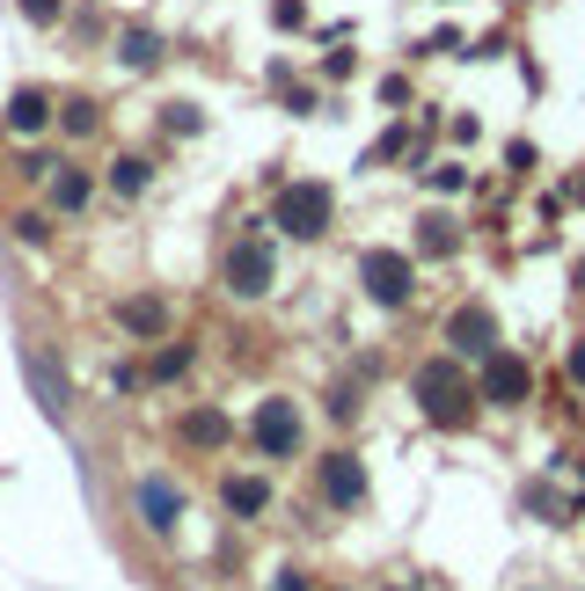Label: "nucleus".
I'll return each mask as SVG.
<instances>
[{"mask_svg":"<svg viewBox=\"0 0 585 591\" xmlns=\"http://www.w3.org/2000/svg\"><path fill=\"white\" fill-rule=\"evenodd\" d=\"M564 380H571V387H578V395H585V336H578V344L564 350Z\"/></svg>","mask_w":585,"mask_h":591,"instance_id":"nucleus-30","label":"nucleus"},{"mask_svg":"<svg viewBox=\"0 0 585 591\" xmlns=\"http://www.w3.org/2000/svg\"><path fill=\"white\" fill-rule=\"evenodd\" d=\"M220 285H228V299H271L279 293V248L264 242V234H234L228 248H220Z\"/></svg>","mask_w":585,"mask_h":591,"instance_id":"nucleus-3","label":"nucleus"},{"mask_svg":"<svg viewBox=\"0 0 585 591\" xmlns=\"http://www.w3.org/2000/svg\"><path fill=\"white\" fill-rule=\"evenodd\" d=\"M30 387H37V401H44V417L67 424V380H59L52 350H30Z\"/></svg>","mask_w":585,"mask_h":591,"instance_id":"nucleus-14","label":"nucleus"},{"mask_svg":"<svg viewBox=\"0 0 585 591\" xmlns=\"http://www.w3.org/2000/svg\"><path fill=\"white\" fill-rule=\"evenodd\" d=\"M271 591H315V584H307V570H279V584H271Z\"/></svg>","mask_w":585,"mask_h":591,"instance_id":"nucleus-34","label":"nucleus"},{"mask_svg":"<svg viewBox=\"0 0 585 591\" xmlns=\"http://www.w3.org/2000/svg\"><path fill=\"white\" fill-rule=\"evenodd\" d=\"M16 169H22V175H30V183H44V175H52V169H59V161H52V154H22V161H16Z\"/></svg>","mask_w":585,"mask_h":591,"instance_id":"nucleus-32","label":"nucleus"},{"mask_svg":"<svg viewBox=\"0 0 585 591\" xmlns=\"http://www.w3.org/2000/svg\"><path fill=\"white\" fill-rule=\"evenodd\" d=\"M22 22H37V30H59V16H67V0H16Z\"/></svg>","mask_w":585,"mask_h":591,"instance_id":"nucleus-24","label":"nucleus"},{"mask_svg":"<svg viewBox=\"0 0 585 591\" xmlns=\"http://www.w3.org/2000/svg\"><path fill=\"white\" fill-rule=\"evenodd\" d=\"M403 146H410V124H389V132H381V140L366 146V169H389V161L403 154Z\"/></svg>","mask_w":585,"mask_h":591,"instance_id":"nucleus-23","label":"nucleus"},{"mask_svg":"<svg viewBox=\"0 0 585 591\" xmlns=\"http://www.w3.org/2000/svg\"><path fill=\"white\" fill-rule=\"evenodd\" d=\"M417 175H425V191H432V197L468 191V169H462V161H432V169H417Z\"/></svg>","mask_w":585,"mask_h":591,"instance_id":"nucleus-21","label":"nucleus"},{"mask_svg":"<svg viewBox=\"0 0 585 591\" xmlns=\"http://www.w3.org/2000/svg\"><path fill=\"white\" fill-rule=\"evenodd\" d=\"M520 505H527L534 519H556V511H564V505H556V489H549V482H527V497H520Z\"/></svg>","mask_w":585,"mask_h":591,"instance_id":"nucleus-27","label":"nucleus"},{"mask_svg":"<svg viewBox=\"0 0 585 591\" xmlns=\"http://www.w3.org/2000/svg\"><path fill=\"white\" fill-rule=\"evenodd\" d=\"M337 220V191L315 183V175H285L279 191H271V226H279L285 242H322Z\"/></svg>","mask_w":585,"mask_h":591,"instance_id":"nucleus-2","label":"nucleus"},{"mask_svg":"<svg viewBox=\"0 0 585 591\" xmlns=\"http://www.w3.org/2000/svg\"><path fill=\"white\" fill-rule=\"evenodd\" d=\"M410 401H417L425 424H440V431H476V417H483V395L462 380V358H446V350L410 373Z\"/></svg>","mask_w":585,"mask_h":591,"instance_id":"nucleus-1","label":"nucleus"},{"mask_svg":"<svg viewBox=\"0 0 585 591\" xmlns=\"http://www.w3.org/2000/svg\"><path fill=\"white\" fill-rule=\"evenodd\" d=\"M381 103H395V110L410 103V81H403V73H381Z\"/></svg>","mask_w":585,"mask_h":591,"instance_id":"nucleus-31","label":"nucleus"},{"mask_svg":"<svg viewBox=\"0 0 585 591\" xmlns=\"http://www.w3.org/2000/svg\"><path fill=\"white\" fill-rule=\"evenodd\" d=\"M476 395L491 401V409H520V401H534V366L520 350L497 344L491 358H483V373H476Z\"/></svg>","mask_w":585,"mask_h":591,"instance_id":"nucleus-7","label":"nucleus"},{"mask_svg":"<svg viewBox=\"0 0 585 591\" xmlns=\"http://www.w3.org/2000/svg\"><path fill=\"white\" fill-rule=\"evenodd\" d=\"M271 30H307V0H271Z\"/></svg>","mask_w":585,"mask_h":591,"instance_id":"nucleus-25","label":"nucleus"},{"mask_svg":"<svg viewBox=\"0 0 585 591\" xmlns=\"http://www.w3.org/2000/svg\"><path fill=\"white\" fill-rule=\"evenodd\" d=\"M16 242H30V248H44V242H52V226H44V212H22V220H16Z\"/></svg>","mask_w":585,"mask_h":591,"instance_id":"nucleus-28","label":"nucleus"},{"mask_svg":"<svg viewBox=\"0 0 585 591\" xmlns=\"http://www.w3.org/2000/svg\"><path fill=\"white\" fill-rule=\"evenodd\" d=\"M44 183H52V212H81L95 197V175L89 169H52Z\"/></svg>","mask_w":585,"mask_h":591,"instance_id":"nucleus-17","label":"nucleus"},{"mask_svg":"<svg viewBox=\"0 0 585 591\" xmlns=\"http://www.w3.org/2000/svg\"><path fill=\"white\" fill-rule=\"evenodd\" d=\"M395 591H417V584H395Z\"/></svg>","mask_w":585,"mask_h":591,"instance_id":"nucleus-36","label":"nucleus"},{"mask_svg":"<svg viewBox=\"0 0 585 591\" xmlns=\"http://www.w3.org/2000/svg\"><path fill=\"white\" fill-rule=\"evenodd\" d=\"M132 511H140L147 533H176V519H183V489L169 482V475H140V482H132Z\"/></svg>","mask_w":585,"mask_h":591,"instance_id":"nucleus-9","label":"nucleus"},{"mask_svg":"<svg viewBox=\"0 0 585 591\" xmlns=\"http://www.w3.org/2000/svg\"><path fill=\"white\" fill-rule=\"evenodd\" d=\"M440 344H446V358H468V366H483L505 336H497V314L483 307V299H462V307L440 322Z\"/></svg>","mask_w":585,"mask_h":591,"instance_id":"nucleus-6","label":"nucleus"},{"mask_svg":"<svg viewBox=\"0 0 585 591\" xmlns=\"http://www.w3.org/2000/svg\"><path fill=\"white\" fill-rule=\"evenodd\" d=\"M0 124H8L16 140L44 132V124H52V95H44V88H16V95H8V110H0Z\"/></svg>","mask_w":585,"mask_h":591,"instance_id":"nucleus-12","label":"nucleus"},{"mask_svg":"<svg viewBox=\"0 0 585 591\" xmlns=\"http://www.w3.org/2000/svg\"><path fill=\"white\" fill-rule=\"evenodd\" d=\"M147 183H154V161H147V154H118V161H110V191H118V197H147Z\"/></svg>","mask_w":585,"mask_h":591,"instance_id":"nucleus-18","label":"nucleus"},{"mask_svg":"<svg viewBox=\"0 0 585 591\" xmlns=\"http://www.w3.org/2000/svg\"><path fill=\"white\" fill-rule=\"evenodd\" d=\"M161 59H169V37H161V30H147V22L118 30V67L124 73H154Z\"/></svg>","mask_w":585,"mask_h":591,"instance_id":"nucleus-11","label":"nucleus"},{"mask_svg":"<svg viewBox=\"0 0 585 591\" xmlns=\"http://www.w3.org/2000/svg\"><path fill=\"white\" fill-rule=\"evenodd\" d=\"M220 505H228L234 519H264L271 511V475H228V482H220Z\"/></svg>","mask_w":585,"mask_h":591,"instance_id":"nucleus-13","label":"nucleus"},{"mask_svg":"<svg viewBox=\"0 0 585 591\" xmlns=\"http://www.w3.org/2000/svg\"><path fill=\"white\" fill-rule=\"evenodd\" d=\"M352 73H359L352 52H322V81H352Z\"/></svg>","mask_w":585,"mask_h":591,"instance_id":"nucleus-29","label":"nucleus"},{"mask_svg":"<svg viewBox=\"0 0 585 591\" xmlns=\"http://www.w3.org/2000/svg\"><path fill=\"white\" fill-rule=\"evenodd\" d=\"M359 285H366L373 307L403 314L410 299H417V256H403V248H366V256H359Z\"/></svg>","mask_w":585,"mask_h":591,"instance_id":"nucleus-4","label":"nucleus"},{"mask_svg":"<svg viewBox=\"0 0 585 591\" xmlns=\"http://www.w3.org/2000/svg\"><path fill=\"white\" fill-rule=\"evenodd\" d=\"M161 124H169L176 140H191V132H198L205 118H198V103H169V110H161Z\"/></svg>","mask_w":585,"mask_h":591,"instance_id":"nucleus-26","label":"nucleus"},{"mask_svg":"<svg viewBox=\"0 0 585 591\" xmlns=\"http://www.w3.org/2000/svg\"><path fill=\"white\" fill-rule=\"evenodd\" d=\"M118 329L132 336V344H161V329H169V299H154V293L118 299Z\"/></svg>","mask_w":585,"mask_h":591,"instance_id":"nucleus-10","label":"nucleus"},{"mask_svg":"<svg viewBox=\"0 0 585 591\" xmlns=\"http://www.w3.org/2000/svg\"><path fill=\"white\" fill-rule=\"evenodd\" d=\"M249 446L264 452V460H293L307 446V417L293 395H264L256 401V417H249Z\"/></svg>","mask_w":585,"mask_h":591,"instance_id":"nucleus-5","label":"nucleus"},{"mask_svg":"<svg viewBox=\"0 0 585 591\" xmlns=\"http://www.w3.org/2000/svg\"><path fill=\"white\" fill-rule=\"evenodd\" d=\"M191 366H198V350H191V344H169V350H154V358H147V380L169 387V380H183Z\"/></svg>","mask_w":585,"mask_h":591,"instance_id":"nucleus-19","label":"nucleus"},{"mask_svg":"<svg viewBox=\"0 0 585 591\" xmlns=\"http://www.w3.org/2000/svg\"><path fill=\"white\" fill-rule=\"evenodd\" d=\"M59 124H67L73 140H89L95 124H103V103H95V95H73V103H59Z\"/></svg>","mask_w":585,"mask_h":591,"instance_id":"nucleus-20","label":"nucleus"},{"mask_svg":"<svg viewBox=\"0 0 585 591\" xmlns=\"http://www.w3.org/2000/svg\"><path fill=\"white\" fill-rule=\"evenodd\" d=\"M571 197H578V205H585V169H578V183H571Z\"/></svg>","mask_w":585,"mask_h":591,"instance_id":"nucleus-35","label":"nucleus"},{"mask_svg":"<svg viewBox=\"0 0 585 591\" xmlns=\"http://www.w3.org/2000/svg\"><path fill=\"white\" fill-rule=\"evenodd\" d=\"M505 161H513V175H527L534 169V140H513V146H505Z\"/></svg>","mask_w":585,"mask_h":591,"instance_id":"nucleus-33","label":"nucleus"},{"mask_svg":"<svg viewBox=\"0 0 585 591\" xmlns=\"http://www.w3.org/2000/svg\"><path fill=\"white\" fill-rule=\"evenodd\" d=\"M183 431V446H198V452H220L234 438V424H228V409H191V417L176 424Z\"/></svg>","mask_w":585,"mask_h":591,"instance_id":"nucleus-15","label":"nucleus"},{"mask_svg":"<svg viewBox=\"0 0 585 591\" xmlns=\"http://www.w3.org/2000/svg\"><path fill=\"white\" fill-rule=\"evenodd\" d=\"M315 489L330 511H359L366 505V460L359 452H330V460H315Z\"/></svg>","mask_w":585,"mask_h":591,"instance_id":"nucleus-8","label":"nucleus"},{"mask_svg":"<svg viewBox=\"0 0 585 591\" xmlns=\"http://www.w3.org/2000/svg\"><path fill=\"white\" fill-rule=\"evenodd\" d=\"M410 248H417V256H454V248H462V220H454V212H425Z\"/></svg>","mask_w":585,"mask_h":591,"instance_id":"nucleus-16","label":"nucleus"},{"mask_svg":"<svg viewBox=\"0 0 585 591\" xmlns=\"http://www.w3.org/2000/svg\"><path fill=\"white\" fill-rule=\"evenodd\" d=\"M462 52H468V37L454 30V22H446V30H432L425 44H417V59H462Z\"/></svg>","mask_w":585,"mask_h":591,"instance_id":"nucleus-22","label":"nucleus"}]
</instances>
